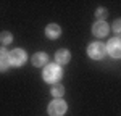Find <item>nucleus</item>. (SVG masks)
<instances>
[{
    "label": "nucleus",
    "mask_w": 121,
    "mask_h": 116,
    "mask_svg": "<svg viewBox=\"0 0 121 116\" xmlns=\"http://www.w3.org/2000/svg\"><path fill=\"white\" fill-rule=\"evenodd\" d=\"M26 61H28V53H26L23 48H13V50H10V52H8V63H10V66L19 68V66H23Z\"/></svg>",
    "instance_id": "3"
},
{
    "label": "nucleus",
    "mask_w": 121,
    "mask_h": 116,
    "mask_svg": "<svg viewBox=\"0 0 121 116\" xmlns=\"http://www.w3.org/2000/svg\"><path fill=\"white\" fill-rule=\"evenodd\" d=\"M13 42V34L8 32V31H3V32H0V44L3 45V47H7Z\"/></svg>",
    "instance_id": "12"
},
{
    "label": "nucleus",
    "mask_w": 121,
    "mask_h": 116,
    "mask_svg": "<svg viewBox=\"0 0 121 116\" xmlns=\"http://www.w3.org/2000/svg\"><path fill=\"white\" fill-rule=\"evenodd\" d=\"M113 32H115V37H120L121 34V19H116L113 23Z\"/></svg>",
    "instance_id": "13"
},
{
    "label": "nucleus",
    "mask_w": 121,
    "mask_h": 116,
    "mask_svg": "<svg viewBox=\"0 0 121 116\" xmlns=\"http://www.w3.org/2000/svg\"><path fill=\"white\" fill-rule=\"evenodd\" d=\"M8 68H10V63H8V50H7V47L0 45V73H5Z\"/></svg>",
    "instance_id": "10"
},
{
    "label": "nucleus",
    "mask_w": 121,
    "mask_h": 116,
    "mask_svg": "<svg viewBox=\"0 0 121 116\" xmlns=\"http://www.w3.org/2000/svg\"><path fill=\"white\" fill-rule=\"evenodd\" d=\"M50 94H52V97H55V98H61V97L65 95V87L61 86V84H55V86H52V89H50Z\"/></svg>",
    "instance_id": "11"
},
{
    "label": "nucleus",
    "mask_w": 121,
    "mask_h": 116,
    "mask_svg": "<svg viewBox=\"0 0 121 116\" xmlns=\"http://www.w3.org/2000/svg\"><path fill=\"white\" fill-rule=\"evenodd\" d=\"M31 63H32V66H36V68H44L48 63V55L45 52H37V53H34L31 57Z\"/></svg>",
    "instance_id": "8"
},
{
    "label": "nucleus",
    "mask_w": 121,
    "mask_h": 116,
    "mask_svg": "<svg viewBox=\"0 0 121 116\" xmlns=\"http://www.w3.org/2000/svg\"><path fill=\"white\" fill-rule=\"evenodd\" d=\"M105 50H107V53L113 60H120L121 58V40H120V37L110 39L108 44H105Z\"/></svg>",
    "instance_id": "5"
},
{
    "label": "nucleus",
    "mask_w": 121,
    "mask_h": 116,
    "mask_svg": "<svg viewBox=\"0 0 121 116\" xmlns=\"http://www.w3.org/2000/svg\"><path fill=\"white\" fill-rule=\"evenodd\" d=\"M61 36V28L56 24V23H50V24H47L45 28V37L50 39V40H55Z\"/></svg>",
    "instance_id": "9"
},
{
    "label": "nucleus",
    "mask_w": 121,
    "mask_h": 116,
    "mask_svg": "<svg viewBox=\"0 0 121 116\" xmlns=\"http://www.w3.org/2000/svg\"><path fill=\"white\" fill-rule=\"evenodd\" d=\"M66 111H68V103L63 98H53L47 106L48 116H63Z\"/></svg>",
    "instance_id": "2"
},
{
    "label": "nucleus",
    "mask_w": 121,
    "mask_h": 116,
    "mask_svg": "<svg viewBox=\"0 0 121 116\" xmlns=\"http://www.w3.org/2000/svg\"><path fill=\"white\" fill-rule=\"evenodd\" d=\"M108 31H110V26H108V23L107 21H95L92 24V34L95 36V37L99 39H103L108 36Z\"/></svg>",
    "instance_id": "6"
},
{
    "label": "nucleus",
    "mask_w": 121,
    "mask_h": 116,
    "mask_svg": "<svg viewBox=\"0 0 121 116\" xmlns=\"http://www.w3.org/2000/svg\"><path fill=\"white\" fill-rule=\"evenodd\" d=\"M63 77V68L56 63H47L44 66V71H42V79L45 81L47 84H52L55 86L61 81Z\"/></svg>",
    "instance_id": "1"
},
{
    "label": "nucleus",
    "mask_w": 121,
    "mask_h": 116,
    "mask_svg": "<svg viewBox=\"0 0 121 116\" xmlns=\"http://www.w3.org/2000/svg\"><path fill=\"white\" fill-rule=\"evenodd\" d=\"M69 60H71V53H69L68 48H60V50L55 52V63L56 65H60V66L68 65Z\"/></svg>",
    "instance_id": "7"
},
{
    "label": "nucleus",
    "mask_w": 121,
    "mask_h": 116,
    "mask_svg": "<svg viewBox=\"0 0 121 116\" xmlns=\"http://www.w3.org/2000/svg\"><path fill=\"white\" fill-rule=\"evenodd\" d=\"M87 55L92 60H103L107 55V50H105V44L103 42H91L89 47H87Z\"/></svg>",
    "instance_id": "4"
},
{
    "label": "nucleus",
    "mask_w": 121,
    "mask_h": 116,
    "mask_svg": "<svg viewBox=\"0 0 121 116\" xmlns=\"http://www.w3.org/2000/svg\"><path fill=\"white\" fill-rule=\"evenodd\" d=\"M108 15V11L105 8H97V11H95V16L100 19V21H105V16Z\"/></svg>",
    "instance_id": "14"
}]
</instances>
